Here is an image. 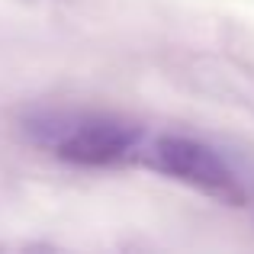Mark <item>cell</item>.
Returning a JSON list of instances; mask_svg holds the SVG:
<instances>
[{"label":"cell","mask_w":254,"mask_h":254,"mask_svg":"<svg viewBox=\"0 0 254 254\" xmlns=\"http://www.w3.org/2000/svg\"><path fill=\"white\" fill-rule=\"evenodd\" d=\"M142 161L164 177L196 187L199 193L219 199L225 206H245L251 199L248 180L242 177L212 145L193 135H158L145 145Z\"/></svg>","instance_id":"obj_2"},{"label":"cell","mask_w":254,"mask_h":254,"mask_svg":"<svg viewBox=\"0 0 254 254\" xmlns=\"http://www.w3.org/2000/svg\"><path fill=\"white\" fill-rule=\"evenodd\" d=\"M23 132L32 145L77 168H119L142 161L148 145L142 126L90 110H39L23 119Z\"/></svg>","instance_id":"obj_1"}]
</instances>
